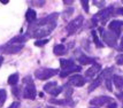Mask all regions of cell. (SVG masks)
I'll return each instance as SVG.
<instances>
[{
  "label": "cell",
  "mask_w": 123,
  "mask_h": 108,
  "mask_svg": "<svg viewBox=\"0 0 123 108\" xmlns=\"http://www.w3.org/2000/svg\"><path fill=\"white\" fill-rule=\"evenodd\" d=\"M56 27V23L55 22H52V23H48V24H45V25H42V27H37V28H33V29H29L28 32H33L31 35V37L33 38H37V39H42L43 37H46L48 36L49 33L53 31L54 29Z\"/></svg>",
  "instance_id": "1"
},
{
  "label": "cell",
  "mask_w": 123,
  "mask_h": 108,
  "mask_svg": "<svg viewBox=\"0 0 123 108\" xmlns=\"http://www.w3.org/2000/svg\"><path fill=\"white\" fill-rule=\"evenodd\" d=\"M23 83L25 84V87L23 90V98L33 100L37 96V92H36V87H35V84H33V81L31 79V77L27 76L23 79Z\"/></svg>",
  "instance_id": "2"
},
{
  "label": "cell",
  "mask_w": 123,
  "mask_h": 108,
  "mask_svg": "<svg viewBox=\"0 0 123 108\" xmlns=\"http://www.w3.org/2000/svg\"><path fill=\"white\" fill-rule=\"evenodd\" d=\"M59 72L58 69H52V68H40V69H37L36 72H35V76L36 78L40 79V81H46L48 78L55 76Z\"/></svg>",
  "instance_id": "3"
},
{
  "label": "cell",
  "mask_w": 123,
  "mask_h": 108,
  "mask_svg": "<svg viewBox=\"0 0 123 108\" xmlns=\"http://www.w3.org/2000/svg\"><path fill=\"white\" fill-rule=\"evenodd\" d=\"M99 32L104 38V42L106 45H108L109 47H116V39L117 36L115 33H113L112 31H105L102 28H99Z\"/></svg>",
  "instance_id": "4"
},
{
  "label": "cell",
  "mask_w": 123,
  "mask_h": 108,
  "mask_svg": "<svg viewBox=\"0 0 123 108\" xmlns=\"http://www.w3.org/2000/svg\"><path fill=\"white\" fill-rule=\"evenodd\" d=\"M83 22H84V17L82 16V15L77 16L75 20H73L71 22H69V23H68V25L66 27V30H67L68 35H73V33H75L76 31L82 27Z\"/></svg>",
  "instance_id": "5"
},
{
  "label": "cell",
  "mask_w": 123,
  "mask_h": 108,
  "mask_svg": "<svg viewBox=\"0 0 123 108\" xmlns=\"http://www.w3.org/2000/svg\"><path fill=\"white\" fill-rule=\"evenodd\" d=\"M23 48V44H6L4 46L0 47V52L6 54H15L17 52H20Z\"/></svg>",
  "instance_id": "6"
},
{
  "label": "cell",
  "mask_w": 123,
  "mask_h": 108,
  "mask_svg": "<svg viewBox=\"0 0 123 108\" xmlns=\"http://www.w3.org/2000/svg\"><path fill=\"white\" fill-rule=\"evenodd\" d=\"M112 15H114V7L109 6V7H107V8H105L104 11H100L99 13H97L94 17L97 18V21L99 20L101 23H104V24H105V22L107 21V20L112 16Z\"/></svg>",
  "instance_id": "7"
},
{
  "label": "cell",
  "mask_w": 123,
  "mask_h": 108,
  "mask_svg": "<svg viewBox=\"0 0 123 108\" xmlns=\"http://www.w3.org/2000/svg\"><path fill=\"white\" fill-rule=\"evenodd\" d=\"M111 102H113V99L111 97H106V96L96 97L90 101V103H91L92 106H104L106 103H111Z\"/></svg>",
  "instance_id": "8"
},
{
  "label": "cell",
  "mask_w": 123,
  "mask_h": 108,
  "mask_svg": "<svg viewBox=\"0 0 123 108\" xmlns=\"http://www.w3.org/2000/svg\"><path fill=\"white\" fill-rule=\"evenodd\" d=\"M108 28H109V30H111L113 33L115 32V35L118 37L120 33H121V30H122V28H123V22L117 21V20H114V21H112L109 23Z\"/></svg>",
  "instance_id": "9"
},
{
  "label": "cell",
  "mask_w": 123,
  "mask_h": 108,
  "mask_svg": "<svg viewBox=\"0 0 123 108\" xmlns=\"http://www.w3.org/2000/svg\"><path fill=\"white\" fill-rule=\"evenodd\" d=\"M85 78H83L80 75H73L69 78V84L70 85H74V86H83L85 84Z\"/></svg>",
  "instance_id": "10"
},
{
  "label": "cell",
  "mask_w": 123,
  "mask_h": 108,
  "mask_svg": "<svg viewBox=\"0 0 123 108\" xmlns=\"http://www.w3.org/2000/svg\"><path fill=\"white\" fill-rule=\"evenodd\" d=\"M100 69H101V66L98 65V63H94L92 67H90V68L86 70L85 76L87 78H92V77L96 76V74H98V72L100 71Z\"/></svg>",
  "instance_id": "11"
},
{
  "label": "cell",
  "mask_w": 123,
  "mask_h": 108,
  "mask_svg": "<svg viewBox=\"0 0 123 108\" xmlns=\"http://www.w3.org/2000/svg\"><path fill=\"white\" fill-rule=\"evenodd\" d=\"M49 102L54 103V105H61V106H66V105H74L70 98H66V99H49Z\"/></svg>",
  "instance_id": "12"
},
{
  "label": "cell",
  "mask_w": 123,
  "mask_h": 108,
  "mask_svg": "<svg viewBox=\"0 0 123 108\" xmlns=\"http://www.w3.org/2000/svg\"><path fill=\"white\" fill-rule=\"evenodd\" d=\"M80 66H74V67H71V68H68V69H66V70H62L60 72V76L61 77H66V76L70 75V74H73V72H78L80 71Z\"/></svg>",
  "instance_id": "13"
},
{
  "label": "cell",
  "mask_w": 123,
  "mask_h": 108,
  "mask_svg": "<svg viewBox=\"0 0 123 108\" xmlns=\"http://www.w3.org/2000/svg\"><path fill=\"white\" fill-rule=\"evenodd\" d=\"M112 81L114 82V85L117 87L118 90H123V76L118 75H113Z\"/></svg>",
  "instance_id": "14"
},
{
  "label": "cell",
  "mask_w": 123,
  "mask_h": 108,
  "mask_svg": "<svg viewBox=\"0 0 123 108\" xmlns=\"http://www.w3.org/2000/svg\"><path fill=\"white\" fill-rule=\"evenodd\" d=\"M80 65H91V63H96V59L91 58V56H87V55H80L78 58Z\"/></svg>",
  "instance_id": "15"
},
{
  "label": "cell",
  "mask_w": 123,
  "mask_h": 108,
  "mask_svg": "<svg viewBox=\"0 0 123 108\" xmlns=\"http://www.w3.org/2000/svg\"><path fill=\"white\" fill-rule=\"evenodd\" d=\"M60 66H61V69H62V70H66V69H68V68L74 67L75 63H74V60L62 59V60H60Z\"/></svg>",
  "instance_id": "16"
},
{
  "label": "cell",
  "mask_w": 123,
  "mask_h": 108,
  "mask_svg": "<svg viewBox=\"0 0 123 108\" xmlns=\"http://www.w3.org/2000/svg\"><path fill=\"white\" fill-rule=\"evenodd\" d=\"M25 18H27L28 22H30V23H33V22L36 21V18H37V13L36 11H33L31 8H29L27 11V14H25Z\"/></svg>",
  "instance_id": "17"
},
{
  "label": "cell",
  "mask_w": 123,
  "mask_h": 108,
  "mask_svg": "<svg viewBox=\"0 0 123 108\" xmlns=\"http://www.w3.org/2000/svg\"><path fill=\"white\" fill-rule=\"evenodd\" d=\"M53 52L55 55H63V54L67 53V48L66 46L62 45V44H59V45H55L53 48Z\"/></svg>",
  "instance_id": "18"
},
{
  "label": "cell",
  "mask_w": 123,
  "mask_h": 108,
  "mask_svg": "<svg viewBox=\"0 0 123 108\" xmlns=\"http://www.w3.org/2000/svg\"><path fill=\"white\" fill-rule=\"evenodd\" d=\"M56 87H58L56 82H49V83H47V84H45V86H44V91L48 92V93L51 94V93H52Z\"/></svg>",
  "instance_id": "19"
},
{
  "label": "cell",
  "mask_w": 123,
  "mask_h": 108,
  "mask_svg": "<svg viewBox=\"0 0 123 108\" xmlns=\"http://www.w3.org/2000/svg\"><path fill=\"white\" fill-rule=\"evenodd\" d=\"M27 40V36H23V35H20V36H16L13 39L9 40L11 44H23L24 42Z\"/></svg>",
  "instance_id": "20"
},
{
  "label": "cell",
  "mask_w": 123,
  "mask_h": 108,
  "mask_svg": "<svg viewBox=\"0 0 123 108\" xmlns=\"http://www.w3.org/2000/svg\"><path fill=\"white\" fill-rule=\"evenodd\" d=\"M113 76V68H107V69H105V70L102 71V74L100 75L102 79H109V78H112Z\"/></svg>",
  "instance_id": "21"
},
{
  "label": "cell",
  "mask_w": 123,
  "mask_h": 108,
  "mask_svg": "<svg viewBox=\"0 0 123 108\" xmlns=\"http://www.w3.org/2000/svg\"><path fill=\"white\" fill-rule=\"evenodd\" d=\"M17 82H18V74L15 72V74H13L8 77V84L9 85H13V86H15L16 84H17Z\"/></svg>",
  "instance_id": "22"
},
{
  "label": "cell",
  "mask_w": 123,
  "mask_h": 108,
  "mask_svg": "<svg viewBox=\"0 0 123 108\" xmlns=\"http://www.w3.org/2000/svg\"><path fill=\"white\" fill-rule=\"evenodd\" d=\"M101 83H102V78L100 77V76H99V77L97 78L96 81H94V82H93V83L91 84V85H90V87H89V92H92L93 90H96L97 87H99V85H100Z\"/></svg>",
  "instance_id": "23"
},
{
  "label": "cell",
  "mask_w": 123,
  "mask_h": 108,
  "mask_svg": "<svg viewBox=\"0 0 123 108\" xmlns=\"http://www.w3.org/2000/svg\"><path fill=\"white\" fill-rule=\"evenodd\" d=\"M6 99H7V92H6V90L1 89V90H0V107L4 106Z\"/></svg>",
  "instance_id": "24"
},
{
  "label": "cell",
  "mask_w": 123,
  "mask_h": 108,
  "mask_svg": "<svg viewBox=\"0 0 123 108\" xmlns=\"http://www.w3.org/2000/svg\"><path fill=\"white\" fill-rule=\"evenodd\" d=\"M92 38H93V42H94V44H96L97 47H102V46H104V44L99 40V37H98V35L96 33L94 30L92 31Z\"/></svg>",
  "instance_id": "25"
},
{
  "label": "cell",
  "mask_w": 123,
  "mask_h": 108,
  "mask_svg": "<svg viewBox=\"0 0 123 108\" xmlns=\"http://www.w3.org/2000/svg\"><path fill=\"white\" fill-rule=\"evenodd\" d=\"M12 92L15 97H20V93H21V87L20 86H14L12 87Z\"/></svg>",
  "instance_id": "26"
},
{
  "label": "cell",
  "mask_w": 123,
  "mask_h": 108,
  "mask_svg": "<svg viewBox=\"0 0 123 108\" xmlns=\"http://www.w3.org/2000/svg\"><path fill=\"white\" fill-rule=\"evenodd\" d=\"M47 39H43V40H42V39H38L37 42H35V45H36V46H40V47H42V46H44V45H46V44H47Z\"/></svg>",
  "instance_id": "27"
},
{
  "label": "cell",
  "mask_w": 123,
  "mask_h": 108,
  "mask_svg": "<svg viewBox=\"0 0 123 108\" xmlns=\"http://www.w3.org/2000/svg\"><path fill=\"white\" fill-rule=\"evenodd\" d=\"M73 13H74V8H69L68 11H64L63 12V18L64 20H67V17H69Z\"/></svg>",
  "instance_id": "28"
},
{
  "label": "cell",
  "mask_w": 123,
  "mask_h": 108,
  "mask_svg": "<svg viewBox=\"0 0 123 108\" xmlns=\"http://www.w3.org/2000/svg\"><path fill=\"white\" fill-rule=\"evenodd\" d=\"M80 4L83 5V8H84V11H85L86 13L90 11V8H89V1H87V0H80Z\"/></svg>",
  "instance_id": "29"
},
{
  "label": "cell",
  "mask_w": 123,
  "mask_h": 108,
  "mask_svg": "<svg viewBox=\"0 0 123 108\" xmlns=\"http://www.w3.org/2000/svg\"><path fill=\"white\" fill-rule=\"evenodd\" d=\"M93 4H94V6H97L98 8H104L105 7V1H99V0H94L93 1Z\"/></svg>",
  "instance_id": "30"
},
{
  "label": "cell",
  "mask_w": 123,
  "mask_h": 108,
  "mask_svg": "<svg viewBox=\"0 0 123 108\" xmlns=\"http://www.w3.org/2000/svg\"><path fill=\"white\" fill-rule=\"evenodd\" d=\"M61 92H62V87H61V86H58L53 92H52V93H51V94H52L53 97H56V96H58V94H60Z\"/></svg>",
  "instance_id": "31"
},
{
  "label": "cell",
  "mask_w": 123,
  "mask_h": 108,
  "mask_svg": "<svg viewBox=\"0 0 123 108\" xmlns=\"http://www.w3.org/2000/svg\"><path fill=\"white\" fill-rule=\"evenodd\" d=\"M116 63L118 66H123V53L116 56Z\"/></svg>",
  "instance_id": "32"
},
{
  "label": "cell",
  "mask_w": 123,
  "mask_h": 108,
  "mask_svg": "<svg viewBox=\"0 0 123 108\" xmlns=\"http://www.w3.org/2000/svg\"><path fill=\"white\" fill-rule=\"evenodd\" d=\"M20 106H21V103L18 102V101H15V102L12 103V105L8 108H20Z\"/></svg>",
  "instance_id": "33"
},
{
  "label": "cell",
  "mask_w": 123,
  "mask_h": 108,
  "mask_svg": "<svg viewBox=\"0 0 123 108\" xmlns=\"http://www.w3.org/2000/svg\"><path fill=\"white\" fill-rule=\"evenodd\" d=\"M111 79H112V78H109V79H106V86H107V89L109 90V91H113L112 84H111Z\"/></svg>",
  "instance_id": "34"
},
{
  "label": "cell",
  "mask_w": 123,
  "mask_h": 108,
  "mask_svg": "<svg viewBox=\"0 0 123 108\" xmlns=\"http://www.w3.org/2000/svg\"><path fill=\"white\" fill-rule=\"evenodd\" d=\"M31 4H37L36 6H38V7H43V6L45 5V1H31Z\"/></svg>",
  "instance_id": "35"
},
{
  "label": "cell",
  "mask_w": 123,
  "mask_h": 108,
  "mask_svg": "<svg viewBox=\"0 0 123 108\" xmlns=\"http://www.w3.org/2000/svg\"><path fill=\"white\" fill-rule=\"evenodd\" d=\"M108 108H117V103L113 101V102H111L109 105H108Z\"/></svg>",
  "instance_id": "36"
},
{
  "label": "cell",
  "mask_w": 123,
  "mask_h": 108,
  "mask_svg": "<svg viewBox=\"0 0 123 108\" xmlns=\"http://www.w3.org/2000/svg\"><path fill=\"white\" fill-rule=\"evenodd\" d=\"M116 14H117V15H123V7L116 9Z\"/></svg>",
  "instance_id": "37"
},
{
  "label": "cell",
  "mask_w": 123,
  "mask_h": 108,
  "mask_svg": "<svg viewBox=\"0 0 123 108\" xmlns=\"http://www.w3.org/2000/svg\"><path fill=\"white\" fill-rule=\"evenodd\" d=\"M118 51H121V52H123V36H122V38H121V44H120V47H118Z\"/></svg>",
  "instance_id": "38"
},
{
  "label": "cell",
  "mask_w": 123,
  "mask_h": 108,
  "mask_svg": "<svg viewBox=\"0 0 123 108\" xmlns=\"http://www.w3.org/2000/svg\"><path fill=\"white\" fill-rule=\"evenodd\" d=\"M63 2H64V4H73L74 1H73V0H69V1H67V0H64Z\"/></svg>",
  "instance_id": "39"
},
{
  "label": "cell",
  "mask_w": 123,
  "mask_h": 108,
  "mask_svg": "<svg viewBox=\"0 0 123 108\" xmlns=\"http://www.w3.org/2000/svg\"><path fill=\"white\" fill-rule=\"evenodd\" d=\"M2 62H4V58L0 55V67H1V65H2Z\"/></svg>",
  "instance_id": "40"
},
{
  "label": "cell",
  "mask_w": 123,
  "mask_h": 108,
  "mask_svg": "<svg viewBox=\"0 0 123 108\" xmlns=\"http://www.w3.org/2000/svg\"><path fill=\"white\" fill-rule=\"evenodd\" d=\"M0 2H1V4H8L9 1H8V0H1Z\"/></svg>",
  "instance_id": "41"
},
{
  "label": "cell",
  "mask_w": 123,
  "mask_h": 108,
  "mask_svg": "<svg viewBox=\"0 0 123 108\" xmlns=\"http://www.w3.org/2000/svg\"><path fill=\"white\" fill-rule=\"evenodd\" d=\"M47 108H54V107H47Z\"/></svg>",
  "instance_id": "42"
}]
</instances>
